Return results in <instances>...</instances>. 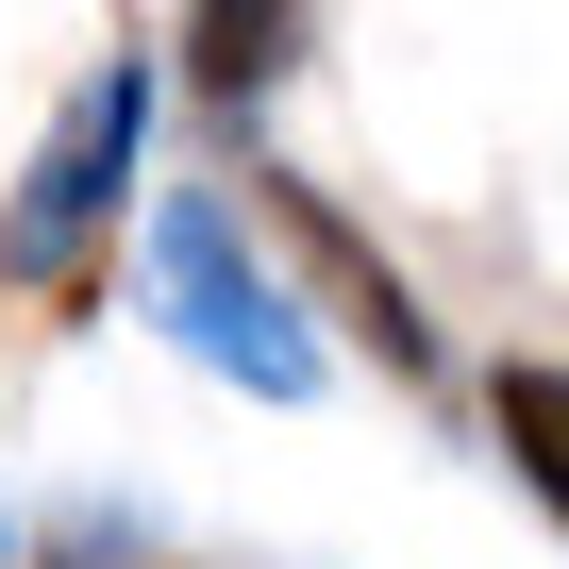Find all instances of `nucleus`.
Instances as JSON below:
<instances>
[{
	"label": "nucleus",
	"instance_id": "obj_8",
	"mask_svg": "<svg viewBox=\"0 0 569 569\" xmlns=\"http://www.w3.org/2000/svg\"><path fill=\"white\" fill-rule=\"evenodd\" d=\"M68 569H101V552H68Z\"/></svg>",
	"mask_w": 569,
	"mask_h": 569
},
{
	"label": "nucleus",
	"instance_id": "obj_3",
	"mask_svg": "<svg viewBox=\"0 0 569 569\" xmlns=\"http://www.w3.org/2000/svg\"><path fill=\"white\" fill-rule=\"evenodd\" d=\"M251 218L284 234V284L319 302V336H352L386 386H436V369H452V352H436V319H419V284H402V268H386V251L302 184V168H251Z\"/></svg>",
	"mask_w": 569,
	"mask_h": 569
},
{
	"label": "nucleus",
	"instance_id": "obj_4",
	"mask_svg": "<svg viewBox=\"0 0 569 569\" xmlns=\"http://www.w3.org/2000/svg\"><path fill=\"white\" fill-rule=\"evenodd\" d=\"M284 68H302V0H184V101L251 118Z\"/></svg>",
	"mask_w": 569,
	"mask_h": 569
},
{
	"label": "nucleus",
	"instance_id": "obj_7",
	"mask_svg": "<svg viewBox=\"0 0 569 569\" xmlns=\"http://www.w3.org/2000/svg\"><path fill=\"white\" fill-rule=\"evenodd\" d=\"M0 569H18V536H0Z\"/></svg>",
	"mask_w": 569,
	"mask_h": 569
},
{
	"label": "nucleus",
	"instance_id": "obj_6",
	"mask_svg": "<svg viewBox=\"0 0 569 569\" xmlns=\"http://www.w3.org/2000/svg\"><path fill=\"white\" fill-rule=\"evenodd\" d=\"M536 502H552V519H569V486H536Z\"/></svg>",
	"mask_w": 569,
	"mask_h": 569
},
{
	"label": "nucleus",
	"instance_id": "obj_2",
	"mask_svg": "<svg viewBox=\"0 0 569 569\" xmlns=\"http://www.w3.org/2000/svg\"><path fill=\"white\" fill-rule=\"evenodd\" d=\"M151 302H168V336H184L218 386H251V402H319V369H336L319 302H302V284L234 234V201H201V184L151 201Z\"/></svg>",
	"mask_w": 569,
	"mask_h": 569
},
{
	"label": "nucleus",
	"instance_id": "obj_1",
	"mask_svg": "<svg viewBox=\"0 0 569 569\" xmlns=\"http://www.w3.org/2000/svg\"><path fill=\"white\" fill-rule=\"evenodd\" d=\"M134 151H151V51H101V68L51 101L34 168L0 184V284H18V302H101V268H118V201H134Z\"/></svg>",
	"mask_w": 569,
	"mask_h": 569
},
{
	"label": "nucleus",
	"instance_id": "obj_5",
	"mask_svg": "<svg viewBox=\"0 0 569 569\" xmlns=\"http://www.w3.org/2000/svg\"><path fill=\"white\" fill-rule=\"evenodd\" d=\"M486 436H502V469L519 486H569V369H486Z\"/></svg>",
	"mask_w": 569,
	"mask_h": 569
}]
</instances>
